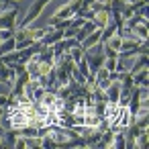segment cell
I'll list each match as a JSON object with an SVG mask.
<instances>
[{"label": "cell", "mask_w": 149, "mask_h": 149, "mask_svg": "<svg viewBox=\"0 0 149 149\" xmlns=\"http://www.w3.org/2000/svg\"><path fill=\"white\" fill-rule=\"evenodd\" d=\"M84 2H86V0H70V2H65V4H63L61 8H57L55 15L49 19V25H51V23H57V21H63V19H74L76 13L84 6Z\"/></svg>", "instance_id": "6da1fadb"}, {"label": "cell", "mask_w": 149, "mask_h": 149, "mask_svg": "<svg viewBox=\"0 0 149 149\" xmlns=\"http://www.w3.org/2000/svg\"><path fill=\"white\" fill-rule=\"evenodd\" d=\"M51 0H35V2L29 6V10H27V15L25 17H19L17 19V25H15V29H21V27H29L41 13H43V8H45V4H49Z\"/></svg>", "instance_id": "7a4b0ae2"}, {"label": "cell", "mask_w": 149, "mask_h": 149, "mask_svg": "<svg viewBox=\"0 0 149 149\" xmlns=\"http://www.w3.org/2000/svg\"><path fill=\"white\" fill-rule=\"evenodd\" d=\"M17 17H19V6L2 8V10H0V31H2V29H15Z\"/></svg>", "instance_id": "3957f363"}, {"label": "cell", "mask_w": 149, "mask_h": 149, "mask_svg": "<svg viewBox=\"0 0 149 149\" xmlns=\"http://www.w3.org/2000/svg\"><path fill=\"white\" fill-rule=\"evenodd\" d=\"M98 29H104L110 21H112V15H110V10L108 8H98V10H94L92 13V19H90Z\"/></svg>", "instance_id": "277c9868"}, {"label": "cell", "mask_w": 149, "mask_h": 149, "mask_svg": "<svg viewBox=\"0 0 149 149\" xmlns=\"http://www.w3.org/2000/svg\"><path fill=\"white\" fill-rule=\"evenodd\" d=\"M61 39H63V31L51 27V29L39 39V43H41V45H53V43H57V41H61Z\"/></svg>", "instance_id": "5b68a950"}, {"label": "cell", "mask_w": 149, "mask_h": 149, "mask_svg": "<svg viewBox=\"0 0 149 149\" xmlns=\"http://www.w3.org/2000/svg\"><path fill=\"white\" fill-rule=\"evenodd\" d=\"M131 31H133V35H135V37H137L139 41H147V37H149L147 19H145V21H139V23H137V25H135V27H133Z\"/></svg>", "instance_id": "8992f818"}, {"label": "cell", "mask_w": 149, "mask_h": 149, "mask_svg": "<svg viewBox=\"0 0 149 149\" xmlns=\"http://www.w3.org/2000/svg\"><path fill=\"white\" fill-rule=\"evenodd\" d=\"M17 41H15V37H8V39H2L0 41V55H6V53H10V51H15L17 47Z\"/></svg>", "instance_id": "52a82bcc"}, {"label": "cell", "mask_w": 149, "mask_h": 149, "mask_svg": "<svg viewBox=\"0 0 149 149\" xmlns=\"http://www.w3.org/2000/svg\"><path fill=\"white\" fill-rule=\"evenodd\" d=\"M133 84L135 86H147V68L139 70V72H133Z\"/></svg>", "instance_id": "ba28073f"}, {"label": "cell", "mask_w": 149, "mask_h": 149, "mask_svg": "<svg viewBox=\"0 0 149 149\" xmlns=\"http://www.w3.org/2000/svg\"><path fill=\"white\" fill-rule=\"evenodd\" d=\"M147 137H149V135H147V129H145V131H139V135L135 137V145H133V147H135V149H145V147H147Z\"/></svg>", "instance_id": "9c48e42d"}, {"label": "cell", "mask_w": 149, "mask_h": 149, "mask_svg": "<svg viewBox=\"0 0 149 149\" xmlns=\"http://www.w3.org/2000/svg\"><path fill=\"white\" fill-rule=\"evenodd\" d=\"M2 102L8 104V94H0V104H2Z\"/></svg>", "instance_id": "30bf717a"}, {"label": "cell", "mask_w": 149, "mask_h": 149, "mask_svg": "<svg viewBox=\"0 0 149 149\" xmlns=\"http://www.w3.org/2000/svg\"><path fill=\"white\" fill-rule=\"evenodd\" d=\"M2 145H4V135L0 133V147H2Z\"/></svg>", "instance_id": "8fae6325"}, {"label": "cell", "mask_w": 149, "mask_h": 149, "mask_svg": "<svg viewBox=\"0 0 149 149\" xmlns=\"http://www.w3.org/2000/svg\"><path fill=\"white\" fill-rule=\"evenodd\" d=\"M92 2H96V0H86V4H92Z\"/></svg>", "instance_id": "7c38bea8"}, {"label": "cell", "mask_w": 149, "mask_h": 149, "mask_svg": "<svg viewBox=\"0 0 149 149\" xmlns=\"http://www.w3.org/2000/svg\"><path fill=\"white\" fill-rule=\"evenodd\" d=\"M0 41H2V33H0Z\"/></svg>", "instance_id": "4fadbf2b"}, {"label": "cell", "mask_w": 149, "mask_h": 149, "mask_svg": "<svg viewBox=\"0 0 149 149\" xmlns=\"http://www.w3.org/2000/svg\"><path fill=\"white\" fill-rule=\"evenodd\" d=\"M17 2H19V0H17Z\"/></svg>", "instance_id": "5bb4252c"}]
</instances>
